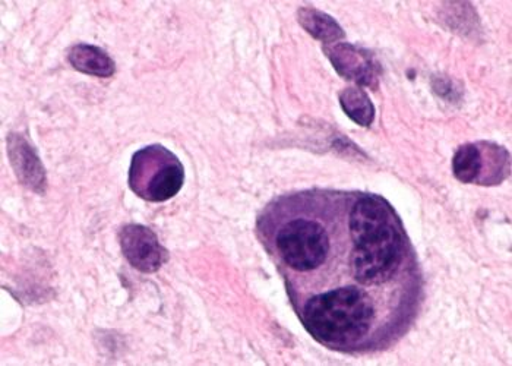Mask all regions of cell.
Segmentation results:
<instances>
[{"label": "cell", "instance_id": "obj_5", "mask_svg": "<svg viewBox=\"0 0 512 366\" xmlns=\"http://www.w3.org/2000/svg\"><path fill=\"white\" fill-rule=\"evenodd\" d=\"M119 244L128 263L141 273H156L166 263V249L147 226L126 224L120 230Z\"/></svg>", "mask_w": 512, "mask_h": 366}, {"label": "cell", "instance_id": "obj_11", "mask_svg": "<svg viewBox=\"0 0 512 366\" xmlns=\"http://www.w3.org/2000/svg\"><path fill=\"white\" fill-rule=\"evenodd\" d=\"M340 104L344 113L360 126H369L375 119L374 103L360 88H346L340 94Z\"/></svg>", "mask_w": 512, "mask_h": 366}, {"label": "cell", "instance_id": "obj_1", "mask_svg": "<svg viewBox=\"0 0 512 366\" xmlns=\"http://www.w3.org/2000/svg\"><path fill=\"white\" fill-rule=\"evenodd\" d=\"M349 233L357 286L371 293L395 282L409 258V246L393 207L381 197L362 195L350 208Z\"/></svg>", "mask_w": 512, "mask_h": 366}, {"label": "cell", "instance_id": "obj_9", "mask_svg": "<svg viewBox=\"0 0 512 366\" xmlns=\"http://www.w3.org/2000/svg\"><path fill=\"white\" fill-rule=\"evenodd\" d=\"M297 18H299L300 25L316 40L333 43V41L344 37V31L341 30L338 22L318 9L300 8Z\"/></svg>", "mask_w": 512, "mask_h": 366}, {"label": "cell", "instance_id": "obj_10", "mask_svg": "<svg viewBox=\"0 0 512 366\" xmlns=\"http://www.w3.org/2000/svg\"><path fill=\"white\" fill-rule=\"evenodd\" d=\"M485 163V156L479 145H461L453 160L454 176L461 182H479L485 172Z\"/></svg>", "mask_w": 512, "mask_h": 366}, {"label": "cell", "instance_id": "obj_3", "mask_svg": "<svg viewBox=\"0 0 512 366\" xmlns=\"http://www.w3.org/2000/svg\"><path fill=\"white\" fill-rule=\"evenodd\" d=\"M185 170L175 154L161 145L135 153L129 170V186L142 200L163 203L178 195Z\"/></svg>", "mask_w": 512, "mask_h": 366}, {"label": "cell", "instance_id": "obj_4", "mask_svg": "<svg viewBox=\"0 0 512 366\" xmlns=\"http://www.w3.org/2000/svg\"><path fill=\"white\" fill-rule=\"evenodd\" d=\"M278 257L290 270L311 273L327 261L331 241L321 223L295 219L284 223L276 236Z\"/></svg>", "mask_w": 512, "mask_h": 366}, {"label": "cell", "instance_id": "obj_6", "mask_svg": "<svg viewBox=\"0 0 512 366\" xmlns=\"http://www.w3.org/2000/svg\"><path fill=\"white\" fill-rule=\"evenodd\" d=\"M325 53L341 77L366 87H374L376 84L378 71L375 61L365 50L350 44H335L325 49Z\"/></svg>", "mask_w": 512, "mask_h": 366}, {"label": "cell", "instance_id": "obj_2", "mask_svg": "<svg viewBox=\"0 0 512 366\" xmlns=\"http://www.w3.org/2000/svg\"><path fill=\"white\" fill-rule=\"evenodd\" d=\"M378 309L374 296L356 286L316 293L303 305V326L322 345L350 350L374 331Z\"/></svg>", "mask_w": 512, "mask_h": 366}, {"label": "cell", "instance_id": "obj_8", "mask_svg": "<svg viewBox=\"0 0 512 366\" xmlns=\"http://www.w3.org/2000/svg\"><path fill=\"white\" fill-rule=\"evenodd\" d=\"M68 61L77 71L93 77L109 78L115 74L113 59L100 47L91 44H77L68 53Z\"/></svg>", "mask_w": 512, "mask_h": 366}, {"label": "cell", "instance_id": "obj_7", "mask_svg": "<svg viewBox=\"0 0 512 366\" xmlns=\"http://www.w3.org/2000/svg\"><path fill=\"white\" fill-rule=\"evenodd\" d=\"M8 153L18 181L33 192L41 194L46 191V170L30 143L21 135L11 134L8 138Z\"/></svg>", "mask_w": 512, "mask_h": 366}]
</instances>
